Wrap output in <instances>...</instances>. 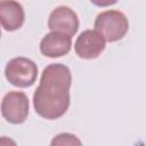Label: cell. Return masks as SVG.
Instances as JSON below:
<instances>
[{"label":"cell","mask_w":146,"mask_h":146,"mask_svg":"<svg viewBox=\"0 0 146 146\" xmlns=\"http://www.w3.org/2000/svg\"><path fill=\"white\" fill-rule=\"evenodd\" d=\"M71 70L60 63L49 64L42 71L40 83L33 94L35 112L43 119L56 120L63 116L70 106Z\"/></svg>","instance_id":"1"},{"label":"cell","mask_w":146,"mask_h":146,"mask_svg":"<svg viewBox=\"0 0 146 146\" xmlns=\"http://www.w3.org/2000/svg\"><path fill=\"white\" fill-rule=\"evenodd\" d=\"M94 26L95 30L103 35L105 41L115 42L127 34L129 30V22L122 11L108 9L97 15Z\"/></svg>","instance_id":"2"},{"label":"cell","mask_w":146,"mask_h":146,"mask_svg":"<svg viewBox=\"0 0 146 146\" xmlns=\"http://www.w3.org/2000/svg\"><path fill=\"white\" fill-rule=\"evenodd\" d=\"M5 75L10 84L19 88H27L36 80L38 66L30 58L15 57L7 63Z\"/></svg>","instance_id":"3"},{"label":"cell","mask_w":146,"mask_h":146,"mask_svg":"<svg viewBox=\"0 0 146 146\" xmlns=\"http://www.w3.org/2000/svg\"><path fill=\"white\" fill-rule=\"evenodd\" d=\"M29 98L23 91H9L1 102L2 116L13 124L25 122L29 115Z\"/></svg>","instance_id":"4"},{"label":"cell","mask_w":146,"mask_h":146,"mask_svg":"<svg viewBox=\"0 0 146 146\" xmlns=\"http://www.w3.org/2000/svg\"><path fill=\"white\" fill-rule=\"evenodd\" d=\"M106 41L96 30H86L79 34L74 43L75 54L80 58H97L105 49Z\"/></svg>","instance_id":"5"},{"label":"cell","mask_w":146,"mask_h":146,"mask_svg":"<svg viewBox=\"0 0 146 146\" xmlns=\"http://www.w3.org/2000/svg\"><path fill=\"white\" fill-rule=\"evenodd\" d=\"M48 27L51 32H60L68 36H73L79 29V17L70 7L58 6L49 15Z\"/></svg>","instance_id":"6"},{"label":"cell","mask_w":146,"mask_h":146,"mask_svg":"<svg viewBox=\"0 0 146 146\" xmlns=\"http://www.w3.org/2000/svg\"><path fill=\"white\" fill-rule=\"evenodd\" d=\"M72 47L71 36L60 32H49L47 33L40 42V51L42 55L56 58L68 54Z\"/></svg>","instance_id":"7"},{"label":"cell","mask_w":146,"mask_h":146,"mask_svg":"<svg viewBox=\"0 0 146 146\" xmlns=\"http://www.w3.org/2000/svg\"><path fill=\"white\" fill-rule=\"evenodd\" d=\"M0 21L3 30H18L25 21V13L23 6L13 0L0 1Z\"/></svg>","instance_id":"8"},{"label":"cell","mask_w":146,"mask_h":146,"mask_svg":"<svg viewBox=\"0 0 146 146\" xmlns=\"http://www.w3.org/2000/svg\"><path fill=\"white\" fill-rule=\"evenodd\" d=\"M50 146H82V143L73 133L62 132V133L56 135L51 139Z\"/></svg>","instance_id":"9"},{"label":"cell","mask_w":146,"mask_h":146,"mask_svg":"<svg viewBox=\"0 0 146 146\" xmlns=\"http://www.w3.org/2000/svg\"><path fill=\"white\" fill-rule=\"evenodd\" d=\"M0 146H17L16 141L9 137H1V140H0Z\"/></svg>","instance_id":"10"}]
</instances>
